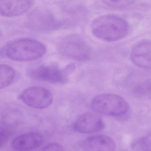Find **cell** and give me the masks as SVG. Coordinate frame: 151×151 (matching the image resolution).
Returning a JSON list of instances; mask_svg holds the SVG:
<instances>
[{
	"mask_svg": "<svg viewBox=\"0 0 151 151\" xmlns=\"http://www.w3.org/2000/svg\"><path fill=\"white\" fill-rule=\"evenodd\" d=\"M129 83L132 93L137 97L151 98V76L134 75L131 78Z\"/></svg>",
	"mask_w": 151,
	"mask_h": 151,
	"instance_id": "13",
	"label": "cell"
},
{
	"mask_svg": "<svg viewBox=\"0 0 151 151\" xmlns=\"http://www.w3.org/2000/svg\"><path fill=\"white\" fill-rule=\"evenodd\" d=\"M41 42L29 38L22 39L9 44L6 49L8 57L13 60L28 61L39 59L46 52Z\"/></svg>",
	"mask_w": 151,
	"mask_h": 151,
	"instance_id": "2",
	"label": "cell"
},
{
	"mask_svg": "<svg viewBox=\"0 0 151 151\" xmlns=\"http://www.w3.org/2000/svg\"><path fill=\"white\" fill-rule=\"evenodd\" d=\"M34 3L33 1L1 0V14L8 17L18 16L29 11Z\"/></svg>",
	"mask_w": 151,
	"mask_h": 151,
	"instance_id": "10",
	"label": "cell"
},
{
	"mask_svg": "<svg viewBox=\"0 0 151 151\" xmlns=\"http://www.w3.org/2000/svg\"><path fill=\"white\" fill-rule=\"evenodd\" d=\"M91 106L97 113L109 116L124 115L129 108L128 103L123 97L113 93H103L95 96Z\"/></svg>",
	"mask_w": 151,
	"mask_h": 151,
	"instance_id": "5",
	"label": "cell"
},
{
	"mask_svg": "<svg viewBox=\"0 0 151 151\" xmlns=\"http://www.w3.org/2000/svg\"><path fill=\"white\" fill-rule=\"evenodd\" d=\"M131 147L134 151H151V133L133 141Z\"/></svg>",
	"mask_w": 151,
	"mask_h": 151,
	"instance_id": "15",
	"label": "cell"
},
{
	"mask_svg": "<svg viewBox=\"0 0 151 151\" xmlns=\"http://www.w3.org/2000/svg\"><path fill=\"white\" fill-rule=\"evenodd\" d=\"M44 139L41 134L37 132L24 133L14 139L12 146L19 151H29L35 150L42 145Z\"/></svg>",
	"mask_w": 151,
	"mask_h": 151,
	"instance_id": "11",
	"label": "cell"
},
{
	"mask_svg": "<svg viewBox=\"0 0 151 151\" xmlns=\"http://www.w3.org/2000/svg\"><path fill=\"white\" fill-rule=\"evenodd\" d=\"M9 137L6 131L1 129L0 131V147H2L5 146L8 140Z\"/></svg>",
	"mask_w": 151,
	"mask_h": 151,
	"instance_id": "18",
	"label": "cell"
},
{
	"mask_svg": "<svg viewBox=\"0 0 151 151\" xmlns=\"http://www.w3.org/2000/svg\"><path fill=\"white\" fill-rule=\"evenodd\" d=\"M28 28L35 31L46 32L58 29L64 25L49 10L39 9L32 12L26 20Z\"/></svg>",
	"mask_w": 151,
	"mask_h": 151,
	"instance_id": "6",
	"label": "cell"
},
{
	"mask_svg": "<svg viewBox=\"0 0 151 151\" xmlns=\"http://www.w3.org/2000/svg\"><path fill=\"white\" fill-rule=\"evenodd\" d=\"M130 57L137 67L151 69V41L143 40L137 43L132 49Z\"/></svg>",
	"mask_w": 151,
	"mask_h": 151,
	"instance_id": "9",
	"label": "cell"
},
{
	"mask_svg": "<svg viewBox=\"0 0 151 151\" xmlns=\"http://www.w3.org/2000/svg\"><path fill=\"white\" fill-rule=\"evenodd\" d=\"M40 151H65V150L60 144L53 143L47 145Z\"/></svg>",
	"mask_w": 151,
	"mask_h": 151,
	"instance_id": "17",
	"label": "cell"
},
{
	"mask_svg": "<svg viewBox=\"0 0 151 151\" xmlns=\"http://www.w3.org/2000/svg\"><path fill=\"white\" fill-rule=\"evenodd\" d=\"M103 2L108 6L112 8H124L134 4L133 1H105Z\"/></svg>",
	"mask_w": 151,
	"mask_h": 151,
	"instance_id": "16",
	"label": "cell"
},
{
	"mask_svg": "<svg viewBox=\"0 0 151 151\" xmlns=\"http://www.w3.org/2000/svg\"><path fill=\"white\" fill-rule=\"evenodd\" d=\"M19 98L24 104L38 109L48 107L53 101L51 91L41 86H32L25 89Z\"/></svg>",
	"mask_w": 151,
	"mask_h": 151,
	"instance_id": "7",
	"label": "cell"
},
{
	"mask_svg": "<svg viewBox=\"0 0 151 151\" xmlns=\"http://www.w3.org/2000/svg\"><path fill=\"white\" fill-rule=\"evenodd\" d=\"M86 149L94 151H114L116 143L112 138L104 135L92 136L86 138L83 142Z\"/></svg>",
	"mask_w": 151,
	"mask_h": 151,
	"instance_id": "12",
	"label": "cell"
},
{
	"mask_svg": "<svg viewBox=\"0 0 151 151\" xmlns=\"http://www.w3.org/2000/svg\"><path fill=\"white\" fill-rule=\"evenodd\" d=\"M91 28L95 37L108 42L123 38L129 31L127 22L114 15H105L97 17L93 21Z\"/></svg>",
	"mask_w": 151,
	"mask_h": 151,
	"instance_id": "1",
	"label": "cell"
},
{
	"mask_svg": "<svg viewBox=\"0 0 151 151\" xmlns=\"http://www.w3.org/2000/svg\"><path fill=\"white\" fill-rule=\"evenodd\" d=\"M105 123L99 116L93 113L86 112L78 116L73 124L75 131L81 133H91L102 130Z\"/></svg>",
	"mask_w": 151,
	"mask_h": 151,
	"instance_id": "8",
	"label": "cell"
},
{
	"mask_svg": "<svg viewBox=\"0 0 151 151\" xmlns=\"http://www.w3.org/2000/svg\"><path fill=\"white\" fill-rule=\"evenodd\" d=\"M59 53L77 61H86L91 56V50L85 40L77 34H70L60 40L57 46Z\"/></svg>",
	"mask_w": 151,
	"mask_h": 151,
	"instance_id": "4",
	"label": "cell"
},
{
	"mask_svg": "<svg viewBox=\"0 0 151 151\" xmlns=\"http://www.w3.org/2000/svg\"><path fill=\"white\" fill-rule=\"evenodd\" d=\"M16 72L12 67L6 64L0 66V88H5L13 83Z\"/></svg>",
	"mask_w": 151,
	"mask_h": 151,
	"instance_id": "14",
	"label": "cell"
},
{
	"mask_svg": "<svg viewBox=\"0 0 151 151\" xmlns=\"http://www.w3.org/2000/svg\"><path fill=\"white\" fill-rule=\"evenodd\" d=\"M76 66L70 63L63 68L56 64H42L30 68L28 75L30 77L39 81L55 84H63L68 81L74 72Z\"/></svg>",
	"mask_w": 151,
	"mask_h": 151,
	"instance_id": "3",
	"label": "cell"
}]
</instances>
